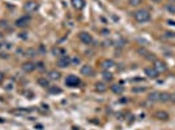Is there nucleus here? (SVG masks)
Returning <instances> with one entry per match:
<instances>
[{"mask_svg": "<svg viewBox=\"0 0 175 130\" xmlns=\"http://www.w3.org/2000/svg\"><path fill=\"white\" fill-rule=\"evenodd\" d=\"M133 17L137 22H146V21L150 20V13L146 11V9H140V11H136L133 13Z\"/></svg>", "mask_w": 175, "mask_h": 130, "instance_id": "nucleus-1", "label": "nucleus"}, {"mask_svg": "<svg viewBox=\"0 0 175 130\" xmlns=\"http://www.w3.org/2000/svg\"><path fill=\"white\" fill-rule=\"evenodd\" d=\"M65 85L69 86V87H77L80 85V78L73 76V74H71V76H68V77L65 78Z\"/></svg>", "mask_w": 175, "mask_h": 130, "instance_id": "nucleus-2", "label": "nucleus"}, {"mask_svg": "<svg viewBox=\"0 0 175 130\" xmlns=\"http://www.w3.org/2000/svg\"><path fill=\"white\" fill-rule=\"evenodd\" d=\"M38 8H39V4L37 3V1H33V0H30V1H27V3H25V5H24L25 12H27V13L36 12Z\"/></svg>", "mask_w": 175, "mask_h": 130, "instance_id": "nucleus-3", "label": "nucleus"}, {"mask_svg": "<svg viewBox=\"0 0 175 130\" xmlns=\"http://www.w3.org/2000/svg\"><path fill=\"white\" fill-rule=\"evenodd\" d=\"M69 64H71V59L67 55H62L58 59V66L59 68H67V66H69Z\"/></svg>", "mask_w": 175, "mask_h": 130, "instance_id": "nucleus-4", "label": "nucleus"}, {"mask_svg": "<svg viewBox=\"0 0 175 130\" xmlns=\"http://www.w3.org/2000/svg\"><path fill=\"white\" fill-rule=\"evenodd\" d=\"M78 38H80V40L84 44H90L93 42V36L86 31H81L80 34H78Z\"/></svg>", "mask_w": 175, "mask_h": 130, "instance_id": "nucleus-5", "label": "nucleus"}, {"mask_svg": "<svg viewBox=\"0 0 175 130\" xmlns=\"http://www.w3.org/2000/svg\"><path fill=\"white\" fill-rule=\"evenodd\" d=\"M144 73H145V76H148L149 78H153V80L157 78L158 74H160L154 68H153V66H148V68H145L144 69Z\"/></svg>", "mask_w": 175, "mask_h": 130, "instance_id": "nucleus-6", "label": "nucleus"}, {"mask_svg": "<svg viewBox=\"0 0 175 130\" xmlns=\"http://www.w3.org/2000/svg\"><path fill=\"white\" fill-rule=\"evenodd\" d=\"M153 68L156 69V70L158 72V73H163V72H166V69H167V66H166V64L163 61H160V60H154V66Z\"/></svg>", "mask_w": 175, "mask_h": 130, "instance_id": "nucleus-7", "label": "nucleus"}, {"mask_svg": "<svg viewBox=\"0 0 175 130\" xmlns=\"http://www.w3.org/2000/svg\"><path fill=\"white\" fill-rule=\"evenodd\" d=\"M22 70L25 72V73H32L34 69H37V65L34 64V62H30V61H27V62H24L22 64Z\"/></svg>", "mask_w": 175, "mask_h": 130, "instance_id": "nucleus-8", "label": "nucleus"}, {"mask_svg": "<svg viewBox=\"0 0 175 130\" xmlns=\"http://www.w3.org/2000/svg\"><path fill=\"white\" fill-rule=\"evenodd\" d=\"M81 74L82 76H86V77H92L94 74V69L92 68V65H84L81 68Z\"/></svg>", "mask_w": 175, "mask_h": 130, "instance_id": "nucleus-9", "label": "nucleus"}, {"mask_svg": "<svg viewBox=\"0 0 175 130\" xmlns=\"http://www.w3.org/2000/svg\"><path fill=\"white\" fill-rule=\"evenodd\" d=\"M29 22H30L29 16H22V17H20L17 21H16V26L17 27H24V26H26Z\"/></svg>", "mask_w": 175, "mask_h": 130, "instance_id": "nucleus-10", "label": "nucleus"}, {"mask_svg": "<svg viewBox=\"0 0 175 130\" xmlns=\"http://www.w3.org/2000/svg\"><path fill=\"white\" fill-rule=\"evenodd\" d=\"M72 5H73V8L80 11V9H82L85 7V1L84 0H72Z\"/></svg>", "mask_w": 175, "mask_h": 130, "instance_id": "nucleus-11", "label": "nucleus"}, {"mask_svg": "<svg viewBox=\"0 0 175 130\" xmlns=\"http://www.w3.org/2000/svg\"><path fill=\"white\" fill-rule=\"evenodd\" d=\"M154 116L158 118V120H163V121L169 118V113L165 112V111H158V112H156Z\"/></svg>", "mask_w": 175, "mask_h": 130, "instance_id": "nucleus-12", "label": "nucleus"}, {"mask_svg": "<svg viewBox=\"0 0 175 130\" xmlns=\"http://www.w3.org/2000/svg\"><path fill=\"white\" fill-rule=\"evenodd\" d=\"M171 100V94L170 92H160V101H169Z\"/></svg>", "mask_w": 175, "mask_h": 130, "instance_id": "nucleus-13", "label": "nucleus"}, {"mask_svg": "<svg viewBox=\"0 0 175 130\" xmlns=\"http://www.w3.org/2000/svg\"><path fill=\"white\" fill-rule=\"evenodd\" d=\"M48 78H50V80L56 81V80H59L60 78V73L58 70H55V69H54V70H50L48 72Z\"/></svg>", "mask_w": 175, "mask_h": 130, "instance_id": "nucleus-14", "label": "nucleus"}, {"mask_svg": "<svg viewBox=\"0 0 175 130\" xmlns=\"http://www.w3.org/2000/svg\"><path fill=\"white\" fill-rule=\"evenodd\" d=\"M111 91L115 92V94H122L124 91V87L122 85H113L111 86Z\"/></svg>", "mask_w": 175, "mask_h": 130, "instance_id": "nucleus-15", "label": "nucleus"}, {"mask_svg": "<svg viewBox=\"0 0 175 130\" xmlns=\"http://www.w3.org/2000/svg\"><path fill=\"white\" fill-rule=\"evenodd\" d=\"M149 100L150 101H160V92L152 91L150 94H149Z\"/></svg>", "mask_w": 175, "mask_h": 130, "instance_id": "nucleus-16", "label": "nucleus"}, {"mask_svg": "<svg viewBox=\"0 0 175 130\" xmlns=\"http://www.w3.org/2000/svg\"><path fill=\"white\" fill-rule=\"evenodd\" d=\"M114 61H111V60H105V61H102V68L105 69V70H109L110 68H113L114 66Z\"/></svg>", "mask_w": 175, "mask_h": 130, "instance_id": "nucleus-17", "label": "nucleus"}, {"mask_svg": "<svg viewBox=\"0 0 175 130\" xmlns=\"http://www.w3.org/2000/svg\"><path fill=\"white\" fill-rule=\"evenodd\" d=\"M95 90L99 91V92H103V91H106L107 90V86L105 85L103 82H97L95 83Z\"/></svg>", "mask_w": 175, "mask_h": 130, "instance_id": "nucleus-18", "label": "nucleus"}, {"mask_svg": "<svg viewBox=\"0 0 175 130\" xmlns=\"http://www.w3.org/2000/svg\"><path fill=\"white\" fill-rule=\"evenodd\" d=\"M38 85L42 87H50V83H48L47 78H38Z\"/></svg>", "mask_w": 175, "mask_h": 130, "instance_id": "nucleus-19", "label": "nucleus"}, {"mask_svg": "<svg viewBox=\"0 0 175 130\" xmlns=\"http://www.w3.org/2000/svg\"><path fill=\"white\" fill-rule=\"evenodd\" d=\"M102 76H103V80L105 81H111V80H113V74H111L109 70H105L103 73H102Z\"/></svg>", "mask_w": 175, "mask_h": 130, "instance_id": "nucleus-20", "label": "nucleus"}, {"mask_svg": "<svg viewBox=\"0 0 175 130\" xmlns=\"http://www.w3.org/2000/svg\"><path fill=\"white\" fill-rule=\"evenodd\" d=\"M48 91H50L51 94H60V92H62V89L55 87V86H50V87H48Z\"/></svg>", "mask_w": 175, "mask_h": 130, "instance_id": "nucleus-21", "label": "nucleus"}, {"mask_svg": "<svg viewBox=\"0 0 175 130\" xmlns=\"http://www.w3.org/2000/svg\"><path fill=\"white\" fill-rule=\"evenodd\" d=\"M52 53L55 56H60V55H64V50H60V48H52Z\"/></svg>", "mask_w": 175, "mask_h": 130, "instance_id": "nucleus-22", "label": "nucleus"}, {"mask_svg": "<svg viewBox=\"0 0 175 130\" xmlns=\"http://www.w3.org/2000/svg\"><path fill=\"white\" fill-rule=\"evenodd\" d=\"M166 9L169 11L170 13H175V4H174V3L167 4V5H166Z\"/></svg>", "mask_w": 175, "mask_h": 130, "instance_id": "nucleus-23", "label": "nucleus"}, {"mask_svg": "<svg viewBox=\"0 0 175 130\" xmlns=\"http://www.w3.org/2000/svg\"><path fill=\"white\" fill-rule=\"evenodd\" d=\"M128 3H129L131 7H137V5H140V4H141V0H129Z\"/></svg>", "mask_w": 175, "mask_h": 130, "instance_id": "nucleus-24", "label": "nucleus"}, {"mask_svg": "<svg viewBox=\"0 0 175 130\" xmlns=\"http://www.w3.org/2000/svg\"><path fill=\"white\" fill-rule=\"evenodd\" d=\"M37 55V51L34 48H30V50L26 51V56H36Z\"/></svg>", "mask_w": 175, "mask_h": 130, "instance_id": "nucleus-25", "label": "nucleus"}, {"mask_svg": "<svg viewBox=\"0 0 175 130\" xmlns=\"http://www.w3.org/2000/svg\"><path fill=\"white\" fill-rule=\"evenodd\" d=\"M13 113H16V115H26V113H29V109H17L13 111Z\"/></svg>", "mask_w": 175, "mask_h": 130, "instance_id": "nucleus-26", "label": "nucleus"}, {"mask_svg": "<svg viewBox=\"0 0 175 130\" xmlns=\"http://www.w3.org/2000/svg\"><path fill=\"white\" fill-rule=\"evenodd\" d=\"M166 38H175V32H172V31H167L166 32Z\"/></svg>", "mask_w": 175, "mask_h": 130, "instance_id": "nucleus-27", "label": "nucleus"}, {"mask_svg": "<svg viewBox=\"0 0 175 130\" xmlns=\"http://www.w3.org/2000/svg\"><path fill=\"white\" fill-rule=\"evenodd\" d=\"M72 61H73L74 64H80L81 60H80V57H73V60H72Z\"/></svg>", "mask_w": 175, "mask_h": 130, "instance_id": "nucleus-28", "label": "nucleus"}, {"mask_svg": "<svg viewBox=\"0 0 175 130\" xmlns=\"http://www.w3.org/2000/svg\"><path fill=\"white\" fill-rule=\"evenodd\" d=\"M144 90H145V89H144V87H140V89H137V87H135V89H133V91H140V92H141V91H144Z\"/></svg>", "mask_w": 175, "mask_h": 130, "instance_id": "nucleus-29", "label": "nucleus"}, {"mask_svg": "<svg viewBox=\"0 0 175 130\" xmlns=\"http://www.w3.org/2000/svg\"><path fill=\"white\" fill-rule=\"evenodd\" d=\"M37 68H38V69L43 68V62H38V64H37Z\"/></svg>", "mask_w": 175, "mask_h": 130, "instance_id": "nucleus-30", "label": "nucleus"}, {"mask_svg": "<svg viewBox=\"0 0 175 130\" xmlns=\"http://www.w3.org/2000/svg\"><path fill=\"white\" fill-rule=\"evenodd\" d=\"M3 80H4V74L1 73V72H0V82H1Z\"/></svg>", "mask_w": 175, "mask_h": 130, "instance_id": "nucleus-31", "label": "nucleus"}, {"mask_svg": "<svg viewBox=\"0 0 175 130\" xmlns=\"http://www.w3.org/2000/svg\"><path fill=\"white\" fill-rule=\"evenodd\" d=\"M37 129H38V130H42V129H43V126H42V125H37Z\"/></svg>", "mask_w": 175, "mask_h": 130, "instance_id": "nucleus-32", "label": "nucleus"}, {"mask_svg": "<svg viewBox=\"0 0 175 130\" xmlns=\"http://www.w3.org/2000/svg\"><path fill=\"white\" fill-rule=\"evenodd\" d=\"M167 24H170V25H174V26H175V22H174V21H167Z\"/></svg>", "mask_w": 175, "mask_h": 130, "instance_id": "nucleus-33", "label": "nucleus"}, {"mask_svg": "<svg viewBox=\"0 0 175 130\" xmlns=\"http://www.w3.org/2000/svg\"><path fill=\"white\" fill-rule=\"evenodd\" d=\"M153 1H156V3H158V1H161V0H153Z\"/></svg>", "mask_w": 175, "mask_h": 130, "instance_id": "nucleus-34", "label": "nucleus"}, {"mask_svg": "<svg viewBox=\"0 0 175 130\" xmlns=\"http://www.w3.org/2000/svg\"><path fill=\"white\" fill-rule=\"evenodd\" d=\"M170 1H171V3H175V0H170Z\"/></svg>", "mask_w": 175, "mask_h": 130, "instance_id": "nucleus-35", "label": "nucleus"}]
</instances>
